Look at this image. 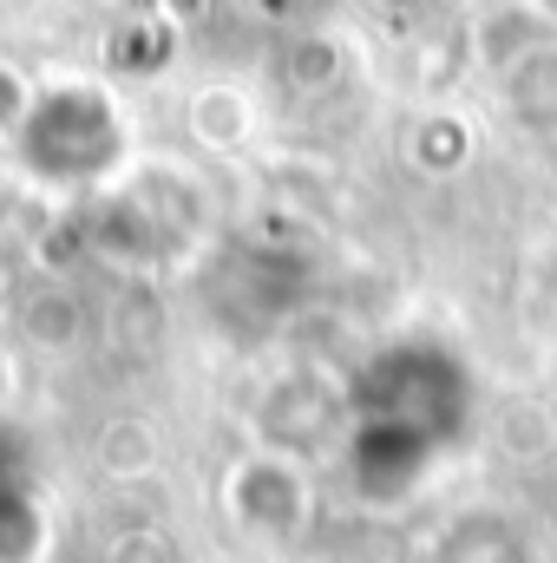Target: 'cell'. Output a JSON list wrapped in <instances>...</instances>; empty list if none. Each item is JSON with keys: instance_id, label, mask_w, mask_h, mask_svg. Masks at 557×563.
Here are the masks:
<instances>
[{"instance_id": "cell-1", "label": "cell", "mask_w": 557, "mask_h": 563, "mask_svg": "<svg viewBox=\"0 0 557 563\" xmlns=\"http://www.w3.org/2000/svg\"><path fill=\"white\" fill-rule=\"evenodd\" d=\"M7 151L46 190H112L139 164L132 119H125L119 92H106L92 79L40 86L33 112L20 119V132L7 139Z\"/></svg>"}, {"instance_id": "cell-2", "label": "cell", "mask_w": 557, "mask_h": 563, "mask_svg": "<svg viewBox=\"0 0 557 563\" xmlns=\"http://www.w3.org/2000/svg\"><path fill=\"white\" fill-rule=\"evenodd\" d=\"M479 407L472 367L446 347V341H387L374 347L354 374H348V420H381L433 439L439 452L452 439H466Z\"/></svg>"}, {"instance_id": "cell-3", "label": "cell", "mask_w": 557, "mask_h": 563, "mask_svg": "<svg viewBox=\"0 0 557 563\" xmlns=\"http://www.w3.org/2000/svg\"><path fill=\"white\" fill-rule=\"evenodd\" d=\"M204 197L177 164H132L79 223V243L119 269H171L197 236Z\"/></svg>"}, {"instance_id": "cell-4", "label": "cell", "mask_w": 557, "mask_h": 563, "mask_svg": "<svg viewBox=\"0 0 557 563\" xmlns=\"http://www.w3.org/2000/svg\"><path fill=\"white\" fill-rule=\"evenodd\" d=\"M223 511L243 538H263V544H295L308 525H315V485H308V465L270 452V445H250L243 459H230L223 472Z\"/></svg>"}, {"instance_id": "cell-5", "label": "cell", "mask_w": 557, "mask_h": 563, "mask_svg": "<svg viewBox=\"0 0 557 563\" xmlns=\"http://www.w3.org/2000/svg\"><path fill=\"white\" fill-rule=\"evenodd\" d=\"M341 439H348V380L295 367L256 400V445L270 452H288L308 465V452L341 445Z\"/></svg>"}, {"instance_id": "cell-6", "label": "cell", "mask_w": 557, "mask_h": 563, "mask_svg": "<svg viewBox=\"0 0 557 563\" xmlns=\"http://www.w3.org/2000/svg\"><path fill=\"white\" fill-rule=\"evenodd\" d=\"M433 459H439L433 439L381 420H348V439H341V478L361 505H407L433 478Z\"/></svg>"}, {"instance_id": "cell-7", "label": "cell", "mask_w": 557, "mask_h": 563, "mask_svg": "<svg viewBox=\"0 0 557 563\" xmlns=\"http://www.w3.org/2000/svg\"><path fill=\"white\" fill-rule=\"evenodd\" d=\"M551 40H557V13L545 0H485L479 20H472V53H479V66L492 79L505 66H518L525 53L551 46Z\"/></svg>"}, {"instance_id": "cell-8", "label": "cell", "mask_w": 557, "mask_h": 563, "mask_svg": "<svg viewBox=\"0 0 557 563\" xmlns=\"http://www.w3.org/2000/svg\"><path fill=\"white\" fill-rule=\"evenodd\" d=\"M86 301H79V288H66L59 276L33 282L20 301H13V334L33 347V354H73L79 341H86Z\"/></svg>"}, {"instance_id": "cell-9", "label": "cell", "mask_w": 557, "mask_h": 563, "mask_svg": "<svg viewBox=\"0 0 557 563\" xmlns=\"http://www.w3.org/2000/svg\"><path fill=\"white\" fill-rule=\"evenodd\" d=\"M433 563H538V551H532V538H525L518 518L479 505V511H459V518L439 531Z\"/></svg>"}, {"instance_id": "cell-10", "label": "cell", "mask_w": 557, "mask_h": 563, "mask_svg": "<svg viewBox=\"0 0 557 563\" xmlns=\"http://www.w3.org/2000/svg\"><path fill=\"white\" fill-rule=\"evenodd\" d=\"M492 86H499V106H505V119L518 132H538V139L557 132V40L525 53L518 66H505Z\"/></svg>"}, {"instance_id": "cell-11", "label": "cell", "mask_w": 557, "mask_h": 563, "mask_svg": "<svg viewBox=\"0 0 557 563\" xmlns=\"http://www.w3.org/2000/svg\"><path fill=\"white\" fill-rule=\"evenodd\" d=\"M184 132L197 151H237V144H250L256 132V106H250V92H237V86H197L190 92V106H184Z\"/></svg>"}, {"instance_id": "cell-12", "label": "cell", "mask_w": 557, "mask_h": 563, "mask_svg": "<svg viewBox=\"0 0 557 563\" xmlns=\"http://www.w3.org/2000/svg\"><path fill=\"white\" fill-rule=\"evenodd\" d=\"M472 151H479V132L466 112H419L407 125V164L419 177H452V170H466Z\"/></svg>"}, {"instance_id": "cell-13", "label": "cell", "mask_w": 557, "mask_h": 563, "mask_svg": "<svg viewBox=\"0 0 557 563\" xmlns=\"http://www.w3.org/2000/svg\"><path fill=\"white\" fill-rule=\"evenodd\" d=\"M46 505L26 478L0 472V563H40L46 558Z\"/></svg>"}, {"instance_id": "cell-14", "label": "cell", "mask_w": 557, "mask_h": 563, "mask_svg": "<svg viewBox=\"0 0 557 563\" xmlns=\"http://www.w3.org/2000/svg\"><path fill=\"white\" fill-rule=\"evenodd\" d=\"M282 73H295L302 86H328V79H341V53H335V40H295Z\"/></svg>"}, {"instance_id": "cell-15", "label": "cell", "mask_w": 557, "mask_h": 563, "mask_svg": "<svg viewBox=\"0 0 557 563\" xmlns=\"http://www.w3.org/2000/svg\"><path fill=\"white\" fill-rule=\"evenodd\" d=\"M33 92H40V86H33L13 59H0V139H13V132H20V119L33 112Z\"/></svg>"}, {"instance_id": "cell-16", "label": "cell", "mask_w": 557, "mask_h": 563, "mask_svg": "<svg viewBox=\"0 0 557 563\" xmlns=\"http://www.w3.org/2000/svg\"><path fill=\"white\" fill-rule=\"evenodd\" d=\"M374 7H387V13H414V7H426V0H374Z\"/></svg>"}]
</instances>
